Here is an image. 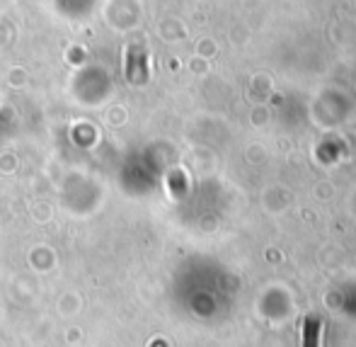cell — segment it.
<instances>
[{
  "label": "cell",
  "instance_id": "obj_1",
  "mask_svg": "<svg viewBox=\"0 0 356 347\" xmlns=\"http://www.w3.org/2000/svg\"><path fill=\"white\" fill-rule=\"evenodd\" d=\"M320 333H323V321L310 314L303 321V347H320Z\"/></svg>",
  "mask_w": 356,
  "mask_h": 347
}]
</instances>
